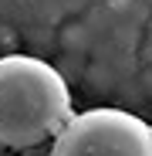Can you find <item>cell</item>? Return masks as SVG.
I'll return each mask as SVG.
<instances>
[{
    "instance_id": "cell-3",
    "label": "cell",
    "mask_w": 152,
    "mask_h": 156,
    "mask_svg": "<svg viewBox=\"0 0 152 156\" xmlns=\"http://www.w3.org/2000/svg\"><path fill=\"white\" fill-rule=\"evenodd\" d=\"M0 156H4V146H0Z\"/></svg>"
},
{
    "instance_id": "cell-2",
    "label": "cell",
    "mask_w": 152,
    "mask_h": 156,
    "mask_svg": "<svg viewBox=\"0 0 152 156\" xmlns=\"http://www.w3.org/2000/svg\"><path fill=\"white\" fill-rule=\"evenodd\" d=\"M51 156H152V126L112 105L74 112L51 143Z\"/></svg>"
},
{
    "instance_id": "cell-1",
    "label": "cell",
    "mask_w": 152,
    "mask_h": 156,
    "mask_svg": "<svg viewBox=\"0 0 152 156\" xmlns=\"http://www.w3.org/2000/svg\"><path fill=\"white\" fill-rule=\"evenodd\" d=\"M74 102L58 68L31 55L0 58V146L34 149L54 143L71 122Z\"/></svg>"
}]
</instances>
